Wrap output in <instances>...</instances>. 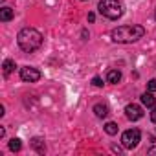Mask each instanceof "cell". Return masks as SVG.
I'll list each match as a JSON object with an SVG mask.
<instances>
[{"label":"cell","instance_id":"6da1fadb","mask_svg":"<svg viewBox=\"0 0 156 156\" xmlns=\"http://www.w3.org/2000/svg\"><path fill=\"white\" fill-rule=\"evenodd\" d=\"M143 35H145V28H143V26H138V24L119 26V28L112 30V33H110L112 41H114V42H121V44L136 42V41H140Z\"/></svg>","mask_w":156,"mask_h":156},{"label":"cell","instance_id":"7a4b0ae2","mask_svg":"<svg viewBox=\"0 0 156 156\" xmlns=\"http://www.w3.org/2000/svg\"><path fill=\"white\" fill-rule=\"evenodd\" d=\"M17 42H19V46H20L22 51L31 53V51H35V50L41 48V44H42V35H41L37 30H33V28H24V30L19 31Z\"/></svg>","mask_w":156,"mask_h":156},{"label":"cell","instance_id":"3957f363","mask_svg":"<svg viewBox=\"0 0 156 156\" xmlns=\"http://www.w3.org/2000/svg\"><path fill=\"white\" fill-rule=\"evenodd\" d=\"M98 9H99V13L103 17H107L110 20L119 19L123 15V11H125V8H123V4L119 2V0H101Z\"/></svg>","mask_w":156,"mask_h":156},{"label":"cell","instance_id":"277c9868","mask_svg":"<svg viewBox=\"0 0 156 156\" xmlns=\"http://www.w3.org/2000/svg\"><path fill=\"white\" fill-rule=\"evenodd\" d=\"M140 140H141V132H140L138 129L125 130V132H123V136H121V143H123V147H125V149H134V147H138Z\"/></svg>","mask_w":156,"mask_h":156},{"label":"cell","instance_id":"5b68a950","mask_svg":"<svg viewBox=\"0 0 156 156\" xmlns=\"http://www.w3.org/2000/svg\"><path fill=\"white\" fill-rule=\"evenodd\" d=\"M20 79L24 83H37L41 79V72L33 66H24L20 68Z\"/></svg>","mask_w":156,"mask_h":156},{"label":"cell","instance_id":"8992f818","mask_svg":"<svg viewBox=\"0 0 156 156\" xmlns=\"http://www.w3.org/2000/svg\"><path fill=\"white\" fill-rule=\"evenodd\" d=\"M125 116H127L129 119H132V121H138V119H141V118H143V110H141V107H140V105L130 103V105H127V107H125Z\"/></svg>","mask_w":156,"mask_h":156},{"label":"cell","instance_id":"52a82bcc","mask_svg":"<svg viewBox=\"0 0 156 156\" xmlns=\"http://www.w3.org/2000/svg\"><path fill=\"white\" fill-rule=\"evenodd\" d=\"M107 81L112 83V85L119 83V81H121V72H119V70H108V73H107Z\"/></svg>","mask_w":156,"mask_h":156},{"label":"cell","instance_id":"ba28073f","mask_svg":"<svg viewBox=\"0 0 156 156\" xmlns=\"http://www.w3.org/2000/svg\"><path fill=\"white\" fill-rule=\"evenodd\" d=\"M141 103L147 107V108H152L154 105H156V99H154V96H152V92H145L143 96H141Z\"/></svg>","mask_w":156,"mask_h":156},{"label":"cell","instance_id":"9c48e42d","mask_svg":"<svg viewBox=\"0 0 156 156\" xmlns=\"http://www.w3.org/2000/svg\"><path fill=\"white\" fill-rule=\"evenodd\" d=\"M94 112H96V116H98V118H107V116H108V107H107V105L98 103V105L94 107Z\"/></svg>","mask_w":156,"mask_h":156},{"label":"cell","instance_id":"30bf717a","mask_svg":"<svg viewBox=\"0 0 156 156\" xmlns=\"http://www.w3.org/2000/svg\"><path fill=\"white\" fill-rule=\"evenodd\" d=\"M11 19H13V9L11 8H2L0 9V20L2 22H8Z\"/></svg>","mask_w":156,"mask_h":156},{"label":"cell","instance_id":"8fae6325","mask_svg":"<svg viewBox=\"0 0 156 156\" xmlns=\"http://www.w3.org/2000/svg\"><path fill=\"white\" fill-rule=\"evenodd\" d=\"M2 68H4V73H6V75H8V73H11V72H13V68H15V61L6 59V61H4V64H2Z\"/></svg>","mask_w":156,"mask_h":156},{"label":"cell","instance_id":"7c38bea8","mask_svg":"<svg viewBox=\"0 0 156 156\" xmlns=\"http://www.w3.org/2000/svg\"><path fill=\"white\" fill-rule=\"evenodd\" d=\"M22 149V143H20V140L19 138H13L11 141H9V151H13V152H19Z\"/></svg>","mask_w":156,"mask_h":156},{"label":"cell","instance_id":"4fadbf2b","mask_svg":"<svg viewBox=\"0 0 156 156\" xmlns=\"http://www.w3.org/2000/svg\"><path fill=\"white\" fill-rule=\"evenodd\" d=\"M105 132H107V134H110V136L118 134V125H116V123H112V121H108V123L105 125Z\"/></svg>","mask_w":156,"mask_h":156},{"label":"cell","instance_id":"5bb4252c","mask_svg":"<svg viewBox=\"0 0 156 156\" xmlns=\"http://www.w3.org/2000/svg\"><path fill=\"white\" fill-rule=\"evenodd\" d=\"M31 145L37 149V152H44V145H42V140H41V138H33Z\"/></svg>","mask_w":156,"mask_h":156},{"label":"cell","instance_id":"9a60e30c","mask_svg":"<svg viewBox=\"0 0 156 156\" xmlns=\"http://www.w3.org/2000/svg\"><path fill=\"white\" fill-rule=\"evenodd\" d=\"M147 90H149V92H156V79H151V81L147 83Z\"/></svg>","mask_w":156,"mask_h":156},{"label":"cell","instance_id":"2e32d148","mask_svg":"<svg viewBox=\"0 0 156 156\" xmlns=\"http://www.w3.org/2000/svg\"><path fill=\"white\" fill-rule=\"evenodd\" d=\"M92 85H94V87H103L101 77H94V79H92Z\"/></svg>","mask_w":156,"mask_h":156},{"label":"cell","instance_id":"e0dca14e","mask_svg":"<svg viewBox=\"0 0 156 156\" xmlns=\"http://www.w3.org/2000/svg\"><path fill=\"white\" fill-rule=\"evenodd\" d=\"M151 119L156 123V107H152V112H151Z\"/></svg>","mask_w":156,"mask_h":156},{"label":"cell","instance_id":"ac0fdd59","mask_svg":"<svg viewBox=\"0 0 156 156\" xmlns=\"http://www.w3.org/2000/svg\"><path fill=\"white\" fill-rule=\"evenodd\" d=\"M96 20V15L94 13H88V22H94Z\"/></svg>","mask_w":156,"mask_h":156},{"label":"cell","instance_id":"d6986e66","mask_svg":"<svg viewBox=\"0 0 156 156\" xmlns=\"http://www.w3.org/2000/svg\"><path fill=\"white\" fill-rule=\"evenodd\" d=\"M149 154H156V147H152V149H149Z\"/></svg>","mask_w":156,"mask_h":156},{"label":"cell","instance_id":"ffe728a7","mask_svg":"<svg viewBox=\"0 0 156 156\" xmlns=\"http://www.w3.org/2000/svg\"><path fill=\"white\" fill-rule=\"evenodd\" d=\"M154 20H156V13H154Z\"/></svg>","mask_w":156,"mask_h":156},{"label":"cell","instance_id":"44dd1931","mask_svg":"<svg viewBox=\"0 0 156 156\" xmlns=\"http://www.w3.org/2000/svg\"><path fill=\"white\" fill-rule=\"evenodd\" d=\"M83 2H85V0H83Z\"/></svg>","mask_w":156,"mask_h":156}]
</instances>
